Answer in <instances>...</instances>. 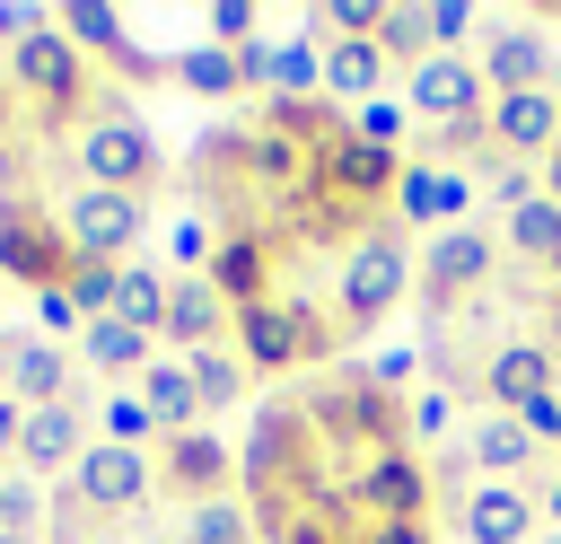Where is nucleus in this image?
I'll return each mask as SVG.
<instances>
[{"instance_id": "1", "label": "nucleus", "mask_w": 561, "mask_h": 544, "mask_svg": "<svg viewBox=\"0 0 561 544\" xmlns=\"http://www.w3.org/2000/svg\"><path fill=\"white\" fill-rule=\"evenodd\" d=\"M412 281H421V254H412L394 228H368V237L342 254V316H351V325H377Z\"/></svg>"}, {"instance_id": "2", "label": "nucleus", "mask_w": 561, "mask_h": 544, "mask_svg": "<svg viewBox=\"0 0 561 544\" xmlns=\"http://www.w3.org/2000/svg\"><path fill=\"white\" fill-rule=\"evenodd\" d=\"M140 228H149V202H140V193L79 184V193L61 202V237H70V254H88V263H114V254H131V246H140Z\"/></svg>"}, {"instance_id": "3", "label": "nucleus", "mask_w": 561, "mask_h": 544, "mask_svg": "<svg viewBox=\"0 0 561 544\" xmlns=\"http://www.w3.org/2000/svg\"><path fill=\"white\" fill-rule=\"evenodd\" d=\"M70 237H61V219L44 211V202H0V272L9 281H26V290H53V281H70Z\"/></svg>"}, {"instance_id": "4", "label": "nucleus", "mask_w": 561, "mask_h": 544, "mask_svg": "<svg viewBox=\"0 0 561 544\" xmlns=\"http://www.w3.org/2000/svg\"><path fill=\"white\" fill-rule=\"evenodd\" d=\"M491 272H500L491 228H473V219H465V228H438V237L421 246V307H430V316H447V307H456L465 290H482Z\"/></svg>"}, {"instance_id": "5", "label": "nucleus", "mask_w": 561, "mask_h": 544, "mask_svg": "<svg viewBox=\"0 0 561 544\" xmlns=\"http://www.w3.org/2000/svg\"><path fill=\"white\" fill-rule=\"evenodd\" d=\"M9 88H26L35 105H53V114H70L79 105V88H88V53L61 35V18L53 26H35L26 44H9Z\"/></svg>"}, {"instance_id": "6", "label": "nucleus", "mask_w": 561, "mask_h": 544, "mask_svg": "<svg viewBox=\"0 0 561 544\" xmlns=\"http://www.w3.org/2000/svg\"><path fill=\"white\" fill-rule=\"evenodd\" d=\"M79 175H88V184H114V193H140V184L158 175L149 123H140V114H96V123L79 132Z\"/></svg>"}, {"instance_id": "7", "label": "nucleus", "mask_w": 561, "mask_h": 544, "mask_svg": "<svg viewBox=\"0 0 561 544\" xmlns=\"http://www.w3.org/2000/svg\"><path fill=\"white\" fill-rule=\"evenodd\" d=\"M228 333H237V360H245V369H263V377H272V369H298L307 351H324V325H316L307 307H280V298L237 307V325H228Z\"/></svg>"}, {"instance_id": "8", "label": "nucleus", "mask_w": 561, "mask_h": 544, "mask_svg": "<svg viewBox=\"0 0 561 544\" xmlns=\"http://www.w3.org/2000/svg\"><path fill=\"white\" fill-rule=\"evenodd\" d=\"M403 105L430 114V132H438V123H482V114H491V79H482V61H465V53H430V61L412 70Z\"/></svg>"}, {"instance_id": "9", "label": "nucleus", "mask_w": 561, "mask_h": 544, "mask_svg": "<svg viewBox=\"0 0 561 544\" xmlns=\"http://www.w3.org/2000/svg\"><path fill=\"white\" fill-rule=\"evenodd\" d=\"M351 500L368 509V526H421V509H430V474H421L412 447H377V456L359 465Z\"/></svg>"}, {"instance_id": "10", "label": "nucleus", "mask_w": 561, "mask_h": 544, "mask_svg": "<svg viewBox=\"0 0 561 544\" xmlns=\"http://www.w3.org/2000/svg\"><path fill=\"white\" fill-rule=\"evenodd\" d=\"M149 483H158V465L140 447H114V439H88V456L70 465V491L88 509H131V500H149Z\"/></svg>"}, {"instance_id": "11", "label": "nucleus", "mask_w": 561, "mask_h": 544, "mask_svg": "<svg viewBox=\"0 0 561 544\" xmlns=\"http://www.w3.org/2000/svg\"><path fill=\"white\" fill-rule=\"evenodd\" d=\"M535 518H543V500L526 483H473L465 509H456L465 544H535Z\"/></svg>"}, {"instance_id": "12", "label": "nucleus", "mask_w": 561, "mask_h": 544, "mask_svg": "<svg viewBox=\"0 0 561 544\" xmlns=\"http://www.w3.org/2000/svg\"><path fill=\"white\" fill-rule=\"evenodd\" d=\"M316 184H333V193H351V202H394V184H403V158L394 149H368V140H324L316 149Z\"/></svg>"}, {"instance_id": "13", "label": "nucleus", "mask_w": 561, "mask_h": 544, "mask_svg": "<svg viewBox=\"0 0 561 544\" xmlns=\"http://www.w3.org/2000/svg\"><path fill=\"white\" fill-rule=\"evenodd\" d=\"M491 140L508 149V158H543V149H561V97L552 88H517V97H491Z\"/></svg>"}, {"instance_id": "14", "label": "nucleus", "mask_w": 561, "mask_h": 544, "mask_svg": "<svg viewBox=\"0 0 561 544\" xmlns=\"http://www.w3.org/2000/svg\"><path fill=\"white\" fill-rule=\"evenodd\" d=\"M465 202H473V184L465 175H447V167H403V184H394V228H465Z\"/></svg>"}, {"instance_id": "15", "label": "nucleus", "mask_w": 561, "mask_h": 544, "mask_svg": "<svg viewBox=\"0 0 561 544\" xmlns=\"http://www.w3.org/2000/svg\"><path fill=\"white\" fill-rule=\"evenodd\" d=\"M0 395L26 404V412H44V404H79V395H70V351H61V342H9V360H0Z\"/></svg>"}, {"instance_id": "16", "label": "nucleus", "mask_w": 561, "mask_h": 544, "mask_svg": "<svg viewBox=\"0 0 561 544\" xmlns=\"http://www.w3.org/2000/svg\"><path fill=\"white\" fill-rule=\"evenodd\" d=\"M535 395H552V342H500L482 360V404L491 412H526Z\"/></svg>"}, {"instance_id": "17", "label": "nucleus", "mask_w": 561, "mask_h": 544, "mask_svg": "<svg viewBox=\"0 0 561 544\" xmlns=\"http://www.w3.org/2000/svg\"><path fill=\"white\" fill-rule=\"evenodd\" d=\"M158 474H167L184 500H219L228 474H237V456H228L210 430H184V439H158Z\"/></svg>"}, {"instance_id": "18", "label": "nucleus", "mask_w": 561, "mask_h": 544, "mask_svg": "<svg viewBox=\"0 0 561 544\" xmlns=\"http://www.w3.org/2000/svg\"><path fill=\"white\" fill-rule=\"evenodd\" d=\"M552 44L535 35V26H508V35H491L482 44V79H491V97H517V88H552Z\"/></svg>"}, {"instance_id": "19", "label": "nucleus", "mask_w": 561, "mask_h": 544, "mask_svg": "<svg viewBox=\"0 0 561 544\" xmlns=\"http://www.w3.org/2000/svg\"><path fill=\"white\" fill-rule=\"evenodd\" d=\"M228 325H237V316H228V298H219L202 272H193V281H167V342H175L184 360H193V351H210Z\"/></svg>"}, {"instance_id": "20", "label": "nucleus", "mask_w": 561, "mask_h": 544, "mask_svg": "<svg viewBox=\"0 0 561 544\" xmlns=\"http://www.w3.org/2000/svg\"><path fill=\"white\" fill-rule=\"evenodd\" d=\"M88 456V421H79V404H44V412H26V430H18V465L26 474H61V465H79Z\"/></svg>"}, {"instance_id": "21", "label": "nucleus", "mask_w": 561, "mask_h": 544, "mask_svg": "<svg viewBox=\"0 0 561 544\" xmlns=\"http://www.w3.org/2000/svg\"><path fill=\"white\" fill-rule=\"evenodd\" d=\"M202 281H210L228 307H254V298H263V281H272V246L237 228V237H219V246H210V272H202Z\"/></svg>"}, {"instance_id": "22", "label": "nucleus", "mask_w": 561, "mask_h": 544, "mask_svg": "<svg viewBox=\"0 0 561 544\" xmlns=\"http://www.w3.org/2000/svg\"><path fill=\"white\" fill-rule=\"evenodd\" d=\"M79 360H88L96 377H149L158 342H149V333H131L123 316H88V333H79Z\"/></svg>"}, {"instance_id": "23", "label": "nucleus", "mask_w": 561, "mask_h": 544, "mask_svg": "<svg viewBox=\"0 0 561 544\" xmlns=\"http://www.w3.org/2000/svg\"><path fill=\"white\" fill-rule=\"evenodd\" d=\"M140 412L158 421V439H184V430L202 421V395H193V369H184V360H149V377H140Z\"/></svg>"}, {"instance_id": "24", "label": "nucleus", "mask_w": 561, "mask_h": 544, "mask_svg": "<svg viewBox=\"0 0 561 544\" xmlns=\"http://www.w3.org/2000/svg\"><path fill=\"white\" fill-rule=\"evenodd\" d=\"M237 158H245V175H263L272 193H298V184H316V149H298V140H280L272 123H254V132L237 140Z\"/></svg>"}, {"instance_id": "25", "label": "nucleus", "mask_w": 561, "mask_h": 544, "mask_svg": "<svg viewBox=\"0 0 561 544\" xmlns=\"http://www.w3.org/2000/svg\"><path fill=\"white\" fill-rule=\"evenodd\" d=\"M324 97H333V105L386 97V53H377V35H368V44H324Z\"/></svg>"}, {"instance_id": "26", "label": "nucleus", "mask_w": 561, "mask_h": 544, "mask_svg": "<svg viewBox=\"0 0 561 544\" xmlns=\"http://www.w3.org/2000/svg\"><path fill=\"white\" fill-rule=\"evenodd\" d=\"M473 474L482 483H517L526 465H535V439H526V421H508V412H491V421H473Z\"/></svg>"}, {"instance_id": "27", "label": "nucleus", "mask_w": 561, "mask_h": 544, "mask_svg": "<svg viewBox=\"0 0 561 544\" xmlns=\"http://www.w3.org/2000/svg\"><path fill=\"white\" fill-rule=\"evenodd\" d=\"M61 18V35L79 44V53H105V61H123V70H149L140 53H131V35H123V9H96V0H70V9H53Z\"/></svg>"}, {"instance_id": "28", "label": "nucleus", "mask_w": 561, "mask_h": 544, "mask_svg": "<svg viewBox=\"0 0 561 544\" xmlns=\"http://www.w3.org/2000/svg\"><path fill=\"white\" fill-rule=\"evenodd\" d=\"M114 316L158 342V333H167V272H158V263H123V272H114Z\"/></svg>"}, {"instance_id": "29", "label": "nucleus", "mask_w": 561, "mask_h": 544, "mask_svg": "<svg viewBox=\"0 0 561 544\" xmlns=\"http://www.w3.org/2000/svg\"><path fill=\"white\" fill-rule=\"evenodd\" d=\"M175 88H193V97H237L245 70H237L228 44H184V53H175Z\"/></svg>"}, {"instance_id": "30", "label": "nucleus", "mask_w": 561, "mask_h": 544, "mask_svg": "<svg viewBox=\"0 0 561 544\" xmlns=\"http://www.w3.org/2000/svg\"><path fill=\"white\" fill-rule=\"evenodd\" d=\"M184 369H193V395H202V412H228V404H245V360H237L228 342L193 351Z\"/></svg>"}, {"instance_id": "31", "label": "nucleus", "mask_w": 561, "mask_h": 544, "mask_svg": "<svg viewBox=\"0 0 561 544\" xmlns=\"http://www.w3.org/2000/svg\"><path fill=\"white\" fill-rule=\"evenodd\" d=\"M377 53L421 70V61H430V0H394V9L377 18Z\"/></svg>"}, {"instance_id": "32", "label": "nucleus", "mask_w": 561, "mask_h": 544, "mask_svg": "<svg viewBox=\"0 0 561 544\" xmlns=\"http://www.w3.org/2000/svg\"><path fill=\"white\" fill-rule=\"evenodd\" d=\"M351 140H368V149H403V132H412V105L403 97H368V105H351V123H342Z\"/></svg>"}, {"instance_id": "33", "label": "nucleus", "mask_w": 561, "mask_h": 544, "mask_svg": "<svg viewBox=\"0 0 561 544\" xmlns=\"http://www.w3.org/2000/svg\"><path fill=\"white\" fill-rule=\"evenodd\" d=\"M289 430H298V421H289L280 404H263V412H254L245 456H237V465H245V483H272V465H280V439H289Z\"/></svg>"}, {"instance_id": "34", "label": "nucleus", "mask_w": 561, "mask_h": 544, "mask_svg": "<svg viewBox=\"0 0 561 544\" xmlns=\"http://www.w3.org/2000/svg\"><path fill=\"white\" fill-rule=\"evenodd\" d=\"M114 272H123V263H88V254L70 263V281H61V290L79 298V316H114Z\"/></svg>"}, {"instance_id": "35", "label": "nucleus", "mask_w": 561, "mask_h": 544, "mask_svg": "<svg viewBox=\"0 0 561 544\" xmlns=\"http://www.w3.org/2000/svg\"><path fill=\"white\" fill-rule=\"evenodd\" d=\"M35 298V342H53V333H88V316H79V298L53 281V290H26Z\"/></svg>"}, {"instance_id": "36", "label": "nucleus", "mask_w": 561, "mask_h": 544, "mask_svg": "<svg viewBox=\"0 0 561 544\" xmlns=\"http://www.w3.org/2000/svg\"><path fill=\"white\" fill-rule=\"evenodd\" d=\"M35 509H44L35 474H0V535H35Z\"/></svg>"}, {"instance_id": "37", "label": "nucleus", "mask_w": 561, "mask_h": 544, "mask_svg": "<svg viewBox=\"0 0 561 544\" xmlns=\"http://www.w3.org/2000/svg\"><path fill=\"white\" fill-rule=\"evenodd\" d=\"M482 193H491V202H500V211H526V202H535V193H543V184H535V167H526V158H500V167H491V175H482Z\"/></svg>"}, {"instance_id": "38", "label": "nucleus", "mask_w": 561, "mask_h": 544, "mask_svg": "<svg viewBox=\"0 0 561 544\" xmlns=\"http://www.w3.org/2000/svg\"><path fill=\"white\" fill-rule=\"evenodd\" d=\"M254 535V518L237 509V500H202V518H193V544H245Z\"/></svg>"}, {"instance_id": "39", "label": "nucleus", "mask_w": 561, "mask_h": 544, "mask_svg": "<svg viewBox=\"0 0 561 544\" xmlns=\"http://www.w3.org/2000/svg\"><path fill=\"white\" fill-rule=\"evenodd\" d=\"M105 439H114V447H140V439H158V421L140 412V395H105Z\"/></svg>"}, {"instance_id": "40", "label": "nucleus", "mask_w": 561, "mask_h": 544, "mask_svg": "<svg viewBox=\"0 0 561 544\" xmlns=\"http://www.w3.org/2000/svg\"><path fill=\"white\" fill-rule=\"evenodd\" d=\"M403 421H412V439H447V430H456V404H447V386H421V395L403 404Z\"/></svg>"}, {"instance_id": "41", "label": "nucleus", "mask_w": 561, "mask_h": 544, "mask_svg": "<svg viewBox=\"0 0 561 544\" xmlns=\"http://www.w3.org/2000/svg\"><path fill=\"white\" fill-rule=\"evenodd\" d=\"M473 35V0H430V53H456Z\"/></svg>"}, {"instance_id": "42", "label": "nucleus", "mask_w": 561, "mask_h": 544, "mask_svg": "<svg viewBox=\"0 0 561 544\" xmlns=\"http://www.w3.org/2000/svg\"><path fill=\"white\" fill-rule=\"evenodd\" d=\"M210 35H219L228 53H245V44H254V0H219V9H210Z\"/></svg>"}, {"instance_id": "43", "label": "nucleus", "mask_w": 561, "mask_h": 544, "mask_svg": "<svg viewBox=\"0 0 561 544\" xmlns=\"http://www.w3.org/2000/svg\"><path fill=\"white\" fill-rule=\"evenodd\" d=\"M412 369H421V351H412V342H386V351L368 360V386H403Z\"/></svg>"}, {"instance_id": "44", "label": "nucleus", "mask_w": 561, "mask_h": 544, "mask_svg": "<svg viewBox=\"0 0 561 544\" xmlns=\"http://www.w3.org/2000/svg\"><path fill=\"white\" fill-rule=\"evenodd\" d=\"M508 421H526V439H561V395H535V404L508 412Z\"/></svg>"}, {"instance_id": "45", "label": "nucleus", "mask_w": 561, "mask_h": 544, "mask_svg": "<svg viewBox=\"0 0 561 544\" xmlns=\"http://www.w3.org/2000/svg\"><path fill=\"white\" fill-rule=\"evenodd\" d=\"M35 26H53V18H44V9H26V0H0V35H18V44H26Z\"/></svg>"}, {"instance_id": "46", "label": "nucleus", "mask_w": 561, "mask_h": 544, "mask_svg": "<svg viewBox=\"0 0 561 544\" xmlns=\"http://www.w3.org/2000/svg\"><path fill=\"white\" fill-rule=\"evenodd\" d=\"M351 544H430V526H359Z\"/></svg>"}, {"instance_id": "47", "label": "nucleus", "mask_w": 561, "mask_h": 544, "mask_svg": "<svg viewBox=\"0 0 561 544\" xmlns=\"http://www.w3.org/2000/svg\"><path fill=\"white\" fill-rule=\"evenodd\" d=\"M18 430H26V404L0 395V456H18Z\"/></svg>"}, {"instance_id": "48", "label": "nucleus", "mask_w": 561, "mask_h": 544, "mask_svg": "<svg viewBox=\"0 0 561 544\" xmlns=\"http://www.w3.org/2000/svg\"><path fill=\"white\" fill-rule=\"evenodd\" d=\"M543 193H552V202H561V149H552V167H543Z\"/></svg>"}, {"instance_id": "49", "label": "nucleus", "mask_w": 561, "mask_h": 544, "mask_svg": "<svg viewBox=\"0 0 561 544\" xmlns=\"http://www.w3.org/2000/svg\"><path fill=\"white\" fill-rule=\"evenodd\" d=\"M543 518H552V526H561V483H552V491H543Z\"/></svg>"}, {"instance_id": "50", "label": "nucleus", "mask_w": 561, "mask_h": 544, "mask_svg": "<svg viewBox=\"0 0 561 544\" xmlns=\"http://www.w3.org/2000/svg\"><path fill=\"white\" fill-rule=\"evenodd\" d=\"M0 132H9V88H0Z\"/></svg>"}, {"instance_id": "51", "label": "nucleus", "mask_w": 561, "mask_h": 544, "mask_svg": "<svg viewBox=\"0 0 561 544\" xmlns=\"http://www.w3.org/2000/svg\"><path fill=\"white\" fill-rule=\"evenodd\" d=\"M535 544H561V526H543V535H535Z\"/></svg>"}, {"instance_id": "52", "label": "nucleus", "mask_w": 561, "mask_h": 544, "mask_svg": "<svg viewBox=\"0 0 561 544\" xmlns=\"http://www.w3.org/2000/svg\"><path fill=\"white\" fill-rule=\"evenodd\" d=\"M552 97H561V61H552Z\"/></svg>"}, {"instance_id": "53", "label": "nucleus", "mask_w": 561, "mask_h": 544, "mask_svg": "<svg viewBox=\"0 0 561 544\" xmlns=\"http://www.w3.org/2000/svg\"><path fill=\"white\" fill-rule=\"evenodd\" d=\"M0 544H35V535H0Z\"/></svg>"}]
</instances>
